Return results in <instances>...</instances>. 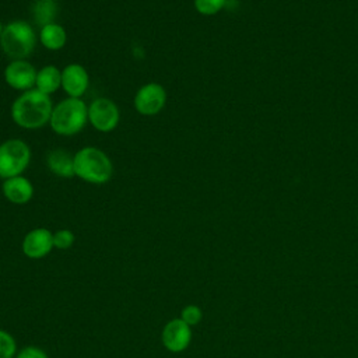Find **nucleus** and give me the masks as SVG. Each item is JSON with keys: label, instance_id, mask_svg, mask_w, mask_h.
Listing matches in <instances>:
<instances>
[{"label": "nucleus", "instance_id": "nucleus-18", "mask_svg": "<svg viewBox=\"0 0 358 358\" xmlns=\"http://www.w3.org/2000/svg\"><path fill=\"white\" fill-rule=\"evenodd\" d=\"M15 341L11 334L0 330V358H13L15 354Z\"/></svg>", "mask_w": 358, "mask_h": 358}, {"label": "nucleus", "instance_id": "nucleus-17", "mask_svg": "<svg viewBox=\"0 0 358 358\" xmlns=\"http://www.w3.org/2000/svg\"><path fill=\"white\" fill-rule=\"evenodd\" d=\"M225 4L227 0H194V8L203 15L217 14Z\"/></svg>", "mask_w": 358, "mask_h": 358}, {"label": "nucleus", "instance_id": "nucleus-19", "mask_svg": "<svg viewBox=\"0 0 358 358\" xmlns=\"http://www.w3.org/2000/svg\"><path fill=\"white\" fill-rule=\"evenodd\" d=\"M74 242V235L69 229H60L53 234V246L57 249H69Z\"/></svg>", "mask_w": 358, "mask_h": 358}, {"label": "nucleus", "instance_id": "nucleus-11", "mask_svg": "<svg viewBox=\"0 0 358 358\" xmlns=\"http://www.w3.org/2000/svg\"><path fill=\"white\" fill-rule=\"evenodd\" d=\"M53 246V234L46 228H35L29 231L22 241V252L29 259H41L46 256Z\"/></svg>", "mask_w": 358, "mask_h": 358}, {"label": "nucleus", "instance_id": "nucleus-22", "mask_svg": "<svg viewBox=\"0 0 358 358\" xmlns=\"http://www.w3.org/2000/svg\"><path fill=\"white\" fill-rule=\"evenodd\" d=\"M1 31H3V25H1V22H0V36H1Z\"/></svg>", "mask_w": 358, "mask_h": 358}, {"label": "nucleus", "instance_id": "nucleus-10", "mask_svg": "<svg viewBox=\"0 0 358 358\" xmlns=\"http://www.w3.org/2000/svg\"><path fill=\"white\" fill-rule=\"evenodd\" d=\"M90 85V77L84 66L67 64L62 71V88L71 98H81Z\"/></svg>", "mask_w": 358, "mask_h": 358}, {"label": "nucleus", "instance_id": "nucleus-12", "mask_svg": "<svg viewBox=\"0 0 358 358\" xmlns=\"http://www.w3.org/2000/svg\"><path fill=\"white\" fill-rule=\"evenodd\" d=\"M1 190L4 197L14 204H25L34 196V186L31 180L22 175L4 179Z\"/></svg>", "mask_w": 358, "mask_h": 358}, {"label": "nucleus", "instance_id": "nucleus-14", "mask_svg": "<svg viewBox=\"0 0 358 358\" xmlns=\"http://www.w3.org/2000/svg\"><path fill=\"white\" fill-rule=\"evenodd\" d=\"M62 87V71L56 66H45L36 73L35 88L42 91L43 94H53Z\"/></svg>", "mask_w": 358, "mask_h": 358}, {"label": "nucleus", "instance_id": "nucleus-9", "mask_svg": "<svg viewBox=\"0 0 358 358\" xmlns=\"http://www.w3.org/2000/svg\"><path fill=\"white\" fill-rule=\"evenodd\" d=\"M192 340L190 326L182 319L169 320L162 330V343L166 350L180 352L187 348Z\"/></svg>", "mask_w": 358, "mask_h": 358}, {"label": "nucleus", "instance_id": "nucleus-3", "mask_svg": "<svg viewBox=\"0 0 358 358\" xmlns=\"http://www.w3.org/2000/svg\"><path fill=\"white\" fill-rule=\"evenodd\" d=\"M88 120V106L81 98H66L53 106L50 127L60 136H73L81 131Z\"/></svg>", "mask_w": 358, "mask_h": 358}, {"label": "nucleus", "instance_id": "nucleus-15", "mask_svg": "<svg viewBox=\"0 0 358 358\" xmlns=\"http://www.w3.org/2000/svg\"><path fill=\"white\" fill-rule=\"evenodd\" d=\"M67 34L64 28L56 22L48 24L39 31V42L49 50H59L66 45Z\"/></svg>", "mask_w": 358, "mask_h": 358}, {"label": "nucleus", "instance_id": "nucleus-6", "mask_svg": "<svg viewBox=\"0 0 358 358\" xmlns=\"http://www.w3.org/2000/svg\"><path fill=\"white\" fill-rule=\"evenodd\" d=\"M119 119V108L108 98H96L88 106V120L98 131L109 133L115 130Z\"/></svg>", "mask_w": 358, "mask_h": 358}, {"label": "nucleus", "instance_id": "nucleus-8", "mask_svg": "<svg viewBox=\"0 0 358 358\" xmlns=\"http://www.w3.org/2000/svg\"><path fill=\"white\" fill-rule=\"evenodd\" d=\"M36 70L27 60H11L4 69L6 83L18 91H28L35 87Z\"/></svg>", "mask_w": 358, "mask_h": 358}, {"label": "nucleus", "instance_id": "nucleus-21", "mask_svg": "<svg viewBox=\"0 0 358 358\" xmlns=\"http://www.w3.org/2000/svg\"><path fill=\"white\" fill-rule=\"evenodd\" d=\"M17 358H48V355H46L41 348L31 345V347L22 348V350L18 352Z\"/></svg>", "mask_w": 358, "mask_h": 358}, {"label": "nucleus", "instance_id": "nucleus-7", "mask_svg": "<svg viewBox=\"0 0 358 358\" xmlns=\"http://www.w3.org/2000/svg\"><path fill=\"white\" fill-rule=\"evenodd\" d=\"M166 102V91L158 83H147L134 95V108L140 115L151 116L162 110Z\"/></svg>", "mask_w": 358, "mask_h": 358}, {"label": "nucleus", "instance_id": "nucleus-13", "mask_svg": "<svg viewBox=\"0 0 358 358\" xmlns=\"http://www.w3.org/2000/svg\"><path fill=\"white\" fill-rule=\"evenodd\" d=\"M48 168L60 178L74 176V155L63 148L52 150L46 157Z\"/></svg>", "mask_w": 358, "mask_h": 358}, {"label": "nucleus", "instance_id": "nucleus-5", "mask_svg": "<svg viewBox=\"0 0 358 358\" xmlns=\"http://www.w3.org/2000/svg\"><path fill=\"white\" fill-rule=\"evenodd\" d=\"M31 161V148L20 138H10L0 144V178L21 175Z\"/></svg>", "mask_w": 358, "mask_h": 358}, {"label": "nucleus", "instance_id": "nucleus-2", "mask_svg": "<svg viewBox=\"0 0 358 358\" xmlns=\"http://www.w3.org/2000/svg\"><path fill=\"white\" fill-rule=\"evenodd\" d=\"M113 173L110 158L96 147H84L74 154V175L84 182L102 185Z\"/></svg>", "mask_w": 358, "mask_h": 358}, {"label": "nucleus", "instance_id": "nucleus-4", "mask_svg": "<svg viewBox=\"0 0 358 358\" xmlns=\"http://www.w3.org/2000/svg\"><path fill=\"white\" fill-rule=\"evenodd\" d=\"M0 45L10 59L25 60L35 49L36 34L27 21L15 20L3 27Z\"/></svg>", "mask_w": 358, "mask_h": 358}, {"label": "nucleus", "instance_id": "nucleus-16", "mask_svg": "<svg viewBox=\"0 0 358 358\" xmlns=\"http://www.w3.org/2000/svg\"><path fill=\"white\" fill-rule=\"evenodd\" d=\"M57 13L59 6L56 0H35L32 4V17L35 24L41 25V28L55 22Z\"/></svg>", "mask_w": 358, "mask_h": 358}, {"label": "nucleus", "instance_id": "nucleus-20", "mask_svg": "<svg viewBox=\"0 0 358 358\" xmlns=\"http://www.w3.org/2000/svg\"><path fill=\"white\" fill-rule=\"evenodd\" d=\"M201 316H203L201 309L196 305H187L186 308L182 309V313H180V319L186 322L189 326L197 324L201 320Z\"/></svg>", "mask_w": 358, "mask_h": 358}, {"label": "nucleus", "instance_id": "nucleus-1", "mask_svg": "<svg viewBox=\"0 0 358 358\" xmlns=\"http://www.w3.org/2000/svg\"><path fill=\"white\" fill-rule=\"evenodd\" d=\"M52 99L38 88L24 91L11 105V117L24 129H39L50 120Z\"/></svg>", "mask_w": 358, "mask_h": 358}]
</instances>
